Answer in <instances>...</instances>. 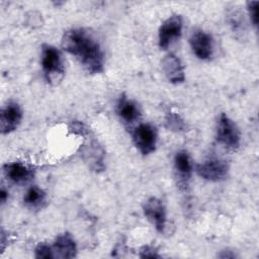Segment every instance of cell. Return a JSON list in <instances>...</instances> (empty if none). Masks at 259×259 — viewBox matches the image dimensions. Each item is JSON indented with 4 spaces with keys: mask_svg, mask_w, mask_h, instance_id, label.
<instances>
[{
    "mask_svg": "<svg viewBox=\"0 0 259 259\" xmlns=\"http://www.w3.org/2000/svg\"><path fill=\"white\" fill-rule=\"evenodd\" d=\"M258 1H249L247 3V9L250 16V20L255 27L258 26Z\"/></svg>",
    "mask_w": 259,
    "mask_h": 259,
    "instance_id": "cell-20",
    "label": "cell"
},
{
    "mask_svg": "<svg viewBox=\"0 0 259 259\" xmlns=\"http://www.w3.org/2000/svg\"><path fill=\"white\" fill-rule=\"evenodd\" d=\"M183 27L182 16L174 14L168 17L160 26L158 32V42L161 50H167L169 46L181 36Z\"/></svg>",
    "mask_w": 259,
    "mask_h": 259,
    "instance_id": "cell-5",
    "label": "cell"
},
{
    "mask_svg": "<svg viewBox=\"0 0 259 259\" xmlns=\"http://www.w3.org/2000/svg\"><path fill=\"white\" fill-rule=\"evenodd\" d=\"M34 257L35 258H42V259H51L54 257L53 247L46 243H38L34 249Z\"/></svg>",
    "mask_w": 259,
    "mask_h": 259,
    "instance_id": "cell-18",
    "label": "cell"
},
{
    "mask_svg": "<svg viewBox=\"0 0 259 259\" xmlns=\"http://www.w3.org/2000/svg\"><path fill=\"white\" fill-rule=\"evenodd\" d=\"M54 257L74 258L77 255V245L73 236L65 232L57 236L53 245Z\"/></svg>",
    "mask_w": 259,
    "mask_h": 259,
    "instance_id": "cell-13",
    "label": "cell"
},
{
    "mask_svg": "<svg viewBox=\"0 0 259 259\" xmlns=\"http://www.w3.org/2000/svg\"><path fill=\"white\" fill-rule=\"evenodd\" d=\"M229 22H230V25L232 26L233 30L238 31L239 29L243 28L242 24L244 22V19H242V14L240 12L233 10L229 14Z\"/></svg>",
    "mask_w": 259,
    "mask_h": 259,
    "instance_id": "cell-19",
    "label": "cell"
},
{
    "mask_svg": "<svg viewBox=\"0 0 259 259\" xmlns=\"http://www.w3.org/2000/svg\"><path fill=\"white\" fill-rule=\"evenodd\" d=\"M40 63L45 78L50 84L56 85L63 79L65 75L64 60L56 47L48 44L41 46Z\"/></svg>",
    "mask_w": 259,
    "mask_h": 259,
    "instance_id": "cell-2",
    "label": "cell"
},
{
    "mask_svg": "<svg viewBox=\"0 0 259 259\" xmlns=\"http://www.w3.org/2000/svg\"><path fill=\"white\" fill-rule=\"evenodd\" d=\"M191 159L186 151H179L174 157V170L181 189H186L192 174Z\"/></svg>",
    "mask_w": 259,
    "mask_h": 259,
    "instance_id": "cell-11",
    "label": "cell"
},
{
    "mask_svg": "<svg viewBox=\"0 0 259 259\" xmlns=\"http://www.w3.org/2000/svg\"><path fill=\"white\" fill-rule=\"evenodd\" d=\"M83 157L92 170L99 172L104 169V151L96 140H91L84 146Z\"/></svg>",
    "mask_w": 259,
    "mask_h": 259,
    "instance_id": "cell-14",
    "label": "cell"
},
{
    "mask_svg": "<svg viewBox=\"0 0 259 259\" xmlns=\"http://www.w3.org/2000/svg\"><path fill=\"white\" fill-rule=\"evenodd\" d=\"M230 166L226 160L211 157L195 165V172L199 177L211 182L225 180L229 175Z\"/></svg>",
    "mask_w": 259,
    "mask_h": 259,
    "instance_id": "cell-3",
    "label": "cell"
},
{
    "mask_svg": "<svg viewBox=\"0 0 259 259\" xmlns=\"http://www.w3.org/2000/svg\"><path fill=\"white\" fill-rule=\"evenodd\" d=\"M141 258H160V255L157 253V251L151 247V246H144L140 250Z\"/></svg>",
    "mask_w": 259,
    "mask_h": 259,
    "instance_id": "cell-22",
    "label": "cell"
},
{
    "mask_svg": "<svg viewBox=\"0 0 259 259\" xmlns=\"http://www.w3.org/2000/svg\"><path fill=\"white\" fill-rule=\"evenodd\" d=\"M143 211L145 217L153 224L159 233H163L166 227V208L163 201L157 197L148 198L144 205Z\"/></svg>",
    "mask_w": 259,
    "mask_h": 259,
    "instance_id": "cell-8",
    "label": "cell"
},
{
    "mask_svg": "<svg viewBox=\"0 0 259 259\" xmlns=\"http://www.w3.org/2000/svg\"><path fill=\"white\" fill-rule=\"evenodd\" d=\"M22 119V110L18 103L9 101L1 109L0 130L2 135H8L14 132Z\"/></svg>",
    "mask_w": 259,
    "mask_h": 259,
    "instance_id": "cell-10",
    "label": "cell"
},
{
    "mask_svg": "<svg viewBox=\"0 0 259 259\" xmlns=\"http://www.w3.org/2000/svg\"><path fill=\"white\" fill-rule=\"evenodd\" d=\"M70 132H72L75 135H79V136H86L89 131L87 128V126L85 124H83L80 121H74L71 123V125L69 126Z\"/></svg>",
    "mask_w": 259,
    "mask_h": 259,
    "instance_id": "cell-21",
    "label": "cell"
},
{
    "mask_svg": "<svg viewBox=\"0 0 259 259\" xmlns=\"http://www.w3.org/2000/svg\"><path fill=\"white\" fill-rule=\"evenodd\" d=\"M162 69L169 82L180 84L185 80L184 67L181 60L174 54L166 55L162 60Z\"/></svg>",
    "mask_w": 259,
    "mask_h": 259,
    "instance_id": "cell-12",
    "label": "cell"
},
{
    "mask_svg": "<svg viewBox=\"0 0 259 259\" xmlns=\"http://www.w3.org/2000/svg\"><path fill=\"white\" fill-rule=\"evenodd\" d=\"M189 45L193 54L202 61L210 59L213 53V38L210 33L202 30L195 29L189 38Z\"/></svg>",
    "mask_w": 259,
    "mask_h": 259,
    "instance_id": "cell-7",
    "label": "cell"
},
{
    "mask_svg": "<svg viewBox=\"0 0 259 259\" xmlns=\"http://www.w3.org/2000/svg\"><path fill=\"white\" fill-rule=\"evenodd\" d=\"M165 126L175 133H183L187 131V124L185 120L176 112H168L165 116Z\"/></svg>",
    "mask_w": 259,
    "mask_h": 259,
    "instance_id": "cell-17",
    "label": "cell"
},
{
    "mask_svg": "<svg viewBox=\"0 0 259 259\" xmlns=\"http://www.w3.org/2000/svg\"><path fill=\"white\" fill-rule=\"evenodd\" d=\"M3 173L10 182L24 185L33 179L35 170L32 166L22 162H10L3 165Z\"/></svg>",
    "mask_w": 259,
    "mask_h": 259,
    "instance_id": "cell-9",
    "label": "cell"
},
{
    "mask_svg": "<svg viewBox=\"0 0 259 259\" xmlns=\"http://www.w3.org/2000/svg\"><path fill=\"white\" fill-rule=\"evenodd\" d=\"M218 257H220V258H236L237 255L231 250H224L220 254H218Z\"/></svg>",
    "mask_w": 259,
    "mask_h": 259,
    "instance_id": "cell-23",
    "label": "cell"
},
{
    "mask_svg": "<svg viewBox=\"0 0 259 259\" xmlns=\"http://www.w3.org/2000/svg\"><path fill=\"white\" fill-rule=\"evenodd\" d=\"M63 49L75 56L90 74L104 70V53L96 37L85 28H72L62 37Z\"/></svg>",
    "mask_w": 259,
    "mask_h": 259,
    "instance_id": "cell-1",
    "label": "cell"
},
{
    "mask_svg": "<svg viewBox=\"0 0 259 259\" xmlns=\"http://www.w3.org/2000/svg\"><path fill=\"white\" fill-rule=\"evenodd\" d=\"M133 141L143 155H149L156 150L157 131L150 123H141L133 132Z\"/></svg>",
    "mask_w": 259,
    "mask_h": 259,
    "instance_id": "cell-6",
    "label": "cell"
},
{
    "mask_svg": "<svg viewBox=\"0 0 259 259\" xmlns=\"http://www.w3.org/2000/svg\"><path fill=\"white\" fill-rule=\"evenodd\" d=\"M217 140L230 150H237L241 142V134L237 124L226 113H222L217 124Z\"/></svg>",
    "mask_w": 259,
    "mask_h": 259,
    "instance_id": "cell-4",
    "label": "cell"
},
{
    "mask_svg": "<svg viewBox=\"0 0 259 259\" xmlns=\"http://www.w3.org/2000/svg\"><path fill=\"white\" fill-rule=\"evenodd\" d=\"M116 112L125 123H134L141 116V109L136 101L121 94L116 103Z\"/></svg>",
    "mask_w": 259,
    "mask_h": 259,
    "instance_id": "cell-15",
    "label": "cell"
},
{
    "mask_svg": "<svg viewBox=\"0 0 259 259\" xmlns=\"http://www.w3.org/2000/svg\"><path fill=\"white\" fill-rule=\"evenodd\" d=\"M47 202V193L36 185L30 186L23 196V203L30 209H41Z\"/></svg>",
    "mask_w": 259,
    "mask_h": 259,
    "instance_id": "cell-16",
    "label": "cell"
},
{
    "mask_svg": "<svg viewBox=\"0 0 259 259\" xmlns=\"http://www.w3.org/2000/svg\"><path fill=\"white\" fill-rule=\"evenodd\" d=\"M7 198H8V191H6L4 187H2L1 190H0V200H1V203L4 204L6 202V200H7Z\"/></svg>",
    "mask_w": 259,
    "mask_h": 259,
    "instance_id": "cell-24",
    "label": "cell"
}]
</instances>
